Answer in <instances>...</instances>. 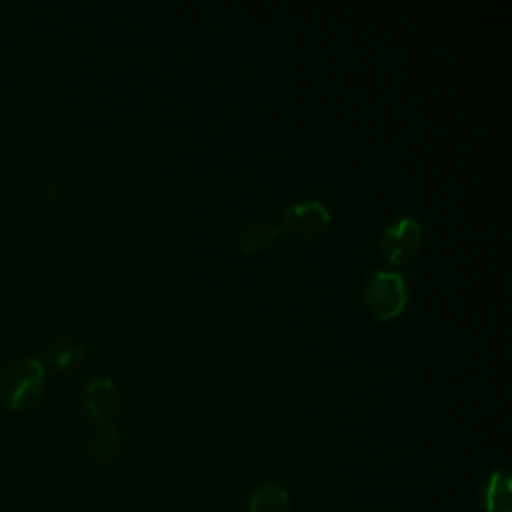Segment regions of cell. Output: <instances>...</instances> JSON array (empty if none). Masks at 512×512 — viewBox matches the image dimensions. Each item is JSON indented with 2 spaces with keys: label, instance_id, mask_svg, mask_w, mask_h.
I'll list each match as a JSON object with an SVG mask.
<instances>
[{
  "label": "cell",
  "instance_id": "5",
  "mask_svg": "<svg viewBox=\"0 0 512 512\" xmlns=\"http://www.w3.org/2000/svg\"><path fill=\"white\" fill-rule=\"evenodd\" d=\"M118 388L110 376H98L84 390V408L96 422H106L118 408Z\"/></svg>",
  "mask_w": 512,
  "mask_h": 512
},
{
  "label": "cell",
  "instance_id": "1",
  "mask_svg": "<svg viewBox=\"0 0 512 512\" xmlns=\"http://www.w3.org/2000/svg\"><path fill=\"white\" fill-rule=\"evenodd\" d=\"M44 366L38 358L26 356L12 362L0 376V400L10 410L30 406L42 392Z\"/></svg>",
  "mask_w": 512,
  "mask_h": 512
},
{
  "label": "cell",
  "instance_id": "10",
  "mask_svg": "<svg viewBox=\"0 0 512 512\" xmlns=\"http://www.w3.org/2000/svg\"><path fill=\"white\" fill-rule=\"evenodd\" d=\"M84 356V344L80 342H60L56 348L50 350L48 362L56 368L74 366Z\"/></svg>",
  "mask_w": 512,
  "mask_h": 512
},
{
  "label": "cell",
  "instance_id": "7",
  "mask_svg": "<svg viewBox=\"0 0 512 512\" xmlns=\"http://www.w3.org/2000/svg\"><path fill=\"white\" fill-rule=\"evenodd\" d=\"M484 512H512V480L506 468H496L482 488Z\"/></svg>",
  "mask_w": 512,
  "mask_h": 512
},
{
  "label": "cell",
  "instance_id": "4",
  "mask_svg": "<svg viewBox=\"0 0 512 512\" xmlns=\"http://www.w3.org/2000/svg\"><path fill=\"white\" fill-rule=\"evenodd\" d=\"M422 242V226L414 216H402L388 226L378 240V248L390 264H402L410 260Z\"/></svg>",
  "mask_w": 512,
  "mask_h": 512
},
{
  "label": "cell",
  "instance_id": "3",
  "mask_svg": "<svg viewBox=\"0 0 512 512\" xmlns=\"http://www.w3.org/2000/svg\"><path fill=\"white\" fill-rule=\"evenodd\" d=\"M278 224L292 236L310 242L326 232L330 224V212L318 200H300L284 210Z\"/></svg>",
  "mask_w": 512,
  "mask_h": 512
},
{
  "label": "cell",
  "instance_id": "2",
  "mask_svg": "<svg viewBox=\"0 0 512 512\" xmlns=\"http://www.w3.org/2000/svg\"><path fill=\"white\" fill-rule=\"evenodd\" d=\"M364 300L376 320L390 322L400 316L408 304V284L398 272L378 270L366 282Z\"/></svg>",
  "mask_w": 512,
  "mask_h": 512
},
{
  "label": "cell",
  "instance_id": "8",
  "mask_svg": "<svg viewBox=\"0 0 512 512\" xmlns=\"http://www.w3.org/2000/svg\"><path fill=\"white\" fill-rule=\"evenodd\" d=\"M248 512H292L290 492L280 482H264L248 502Z\"/></svg>",
  "mask_w": 512,
  "mask_h": 512
},
{
  "label": "cell",
  "instance_id": "9",
  "mask_svg": "<svg viewBox=\"0 0 512 512\" xmlns=\"http://www.w3.org/2000/svg\"><path fill=\"white\" fill-rule=\"evenodd\" d=\"M120 446V430L112 422H98L92 434V454L98 462H110Z\"/></svg>",
  "mask_w": 512,
  "mask_h": 512
},
{
  "label": "cell",
  "instance_id": "6",
  "mask_svg": "<svg viewBox=\"0 0 512 512\" xmlns=\"http://www.w3.org/2000/svg\"><path fill=\"white\" fill-rule=\"evenodd\" d=\"M282 228L276 220L264 218V220H254L248 222L240 228L238 232V246L242 252L246 254H254V252H262L266 250L270 244H274L280 236Z\"/></svg>",
  "mask_w": 512,
  "mask_h": 512
}]
</instances>
